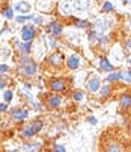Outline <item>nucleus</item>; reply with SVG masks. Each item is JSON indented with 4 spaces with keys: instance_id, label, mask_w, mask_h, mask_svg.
I'll return each instance as SVG.
<instances>
[{
    "instance_id": "36",
    "label": "nucleus",
    "mask_w": 131,
    "mask_h": 152,
    "mask_svg": "<svg viewBox=\"0 0 131 152\" xmlns=\"http://www.w3.org/2000/svg\"><path fill=\"white\" fill-rule=\"evenodd\" d=\"M128 1H131V0H125V3H128Z\"/></svg>"
},
{
    "instance_id": "32",
    "label": "nucleus",
    "mask_w": 131,
    "mask_h": 152,
    "mask_svg": "<svg viewBox=\"0 0 131 152\" xmlns=\"http://www.w3.org/2000/svg\"><path fill=\"white\" fill-rule=\"evenodd\" d=\"M0 88H1V89L4 88V80H1V84H0Z\"/></svg>"
},
{
    "instance_id": "8",
    "label": "nucleus",
    "mask_w": 131,
    "mask_h": 152,
    "mask_svg": "<svg viewBox=\"0 0 131 152\" xmlns=\"http://www.w3.org/2000/svg\"><path fill=\"white\" fill-rule=\"evenodd\" d=\"M87 87H88L89 90H92V92H96V90L100 89V80L97 79V77H93V79H91L88 81Z\"/></svg>"
},
{
    "instance_id": "24",
    "label": "nucleus",
    "mask_w": 131,
    "mask_h": 152,
    "mask_svg": "<svg viewBox=\"0 0 131 152\" xmlns=\"http://www.w3.org/2000/svg\"><path fill=\"white\" fill-rule=\"evenodd\" d=\"M74 99L76 100V101H81V100H83V93H81V92H76L74 94Z\"/></svg>"
},
{
    "instance_id": "27",
    "label": "nucleus",
    "mask_w": 131,
    "mask_h": 152,
    "mask_svg": "<svg viewBox=\"0 0 131 152\" xmlns=\"http://www.w3.org/2000/svg\"><path fill=\"white\" fill-rule=\"evenodd\" d=\"M0 70H1V73H4L7 70H8V67H7V66L4 64V63H1V67H0Z\"/></svg>"
},
{
    "instance_id": "28",
    "label": "nucleus",
    "mask_w": 131,
    "mask_h": 152,
    "mask_svg": "<svg viewBox=\"0 0 131 152\" xmlns=\"http://www.w3.org/2000/svg\"><path fill=\"white\" fill-rule=\"evenodd\" d=\"M55 151H60V152H66V148L63 146H57V148H55Z\"/></svg>"
},
{
    "instance_id": "31",
    "label": "nucleus",
    "mask_w": 131,
    "mask_h": 152,
    "mask_svg": "<svg viewBox=\"0 0 131 152\" xmlns=\"http://www.w3.org/2000/svg\"><path fill=\"white\" fill-rule=\"evenodd\" d=\"M41 21H42L41 17H34V24H41Z\"/></svg>"
},
{
    "instance_id": "17",
    "label": "nucleus",
    "mask_w": 131,
    "mask_h": 152,
    "mask_svg": "<svg viewBox=\"0 0 131 152\" xmlns=\"http://www.w3.org/2000/svg\"><path fill=\"white\" fill-rule=\"evenodd\" d=\"M30 18H34V17L31 16V14H29V16H20V17H16V21L17 23H24V21H28Z\"/></svg>"
},
{
    "instance_id": "30",
    "label": "nucleus",
    "mask_w": 131,
    "mask_h": 152,
    "mask_svg": "<svg viewBox=\"0 0 131 152\" xmlns=\"http://www.w3.org/2000/svg\"><path fill=\"white\" fill-rule=\"evenodd\" d=\"M109 151H121V148H118L117 146H111L110 148H109Z\"/></svg>"
},
{
    "instance_id": "2",
    "label": "nucleus",
    "mask_w": 131,
    "mask_h": 152,
    "mask_svg": "<svg viewBox=\"0 0 131 152\" xmlns=\"http://www.w3.org/2000/svg\"><path fill=\"white\" fill-rule=\"evenodd\" d=\"M41 129H42V122H41V121H35L34 123H31L30 126H28V129H26V130H24L23 136H24V138H30V136H33L34 134H37Z\"/></svg>"
},
{
    "instance_id": "11",
    "label": "nucleus",
    "mask_w": 131,
    "mask_h": 152,
    "mask_svg": "<svg viewBox=\"0 0 131 152\" xmlns=\"http://www.w3.org/2000/svg\"><path fill=\"white\" fill-rule=\"evenodd\" d=\"M125 76H123V73L118 72V73H110V75L106 77V80L108 81H115V80H119V79H123Z\"/></svg>"
},
{
    "instance_id": "4",
    "label": "nucleus",
    "mask_w": 131,
    "mask_h": 152,
    "mask_svg": "<svg viewBox=\"0 0 131 152\" xmlns=\"http://www.w3.org/2000/svg\"><path fill=\"white\" fill-rule=\"evenodd\" d=\"M35 33H34V29L30 28V26H24L23 28V40L24 41H31L34 38Z\"/></svg>"
},
{
    "instance_id": "10",
    "label": "nucleus",
    "mask_w": 131,
    "mask_h": 152,
    "mask_svg": "<svg viewBox=\"0 0 131 152\" xmlns=\"http://www.w3.org/2000/svg\"><path fill=\"white\" fill-rule=\"evenodd\" d=\"M51 88L54 90H63L64 89V83L62 80H54V81H51Z\"/></svg>"
},
{
    "instance_id": "6",
    "label": "nucleus",
    "mask_w": 131,
    "mask_h": 152,
    "mask_svg": "<svg viewBox=\"0 0 131 152\" xmlns=\"http://www.w3.org/2000/svg\"><path fill=\"white\" fill-rule=\"evenodd\" d=\"M14 9L20 13H28L30 11V4L26 3V1H18V3L14 4Z\"/></svg>"
},
{
    "instance_id": "13",
    "label": "nucleus",
    "mask_w": 131,
    "mask_h": 152,
    "mask_svg": "<svg viewBox=\"0 0 131 152\" xmlns=\"http://www.w3.org/2000/svg\"><path fill=\"white\" fill-rule=\"evenodd\" d=\"M121 105H122L123 107L131 106V97L127 96V94H123L122 99H121Z\"/></svg>"
},
{
    "instance_id": "29",
    "label": "nucleus",
    "mask_w": 131,
    "mask_h": 152,
    "mask_svg": "<svg viewBox=\"0 0 131 152\" xmlns=\"http://www.w3.org/2000/svg\"><path fill=\"white\" fill-rule=\"evenodd\" d=\"M0 110H1V113H4L7 110V105L5 104H0Z\"/></svg>"
},
{
    "instance_id": "19",
    "label": "nucleus",
    "mask_w": 131,
    "mask_h": 152,
    "mask_svg": "<svg viewBox=\"0 0 131 152\" xmlns=\"http://www.w3.org/2000/svg\"><path fill=\"white\" fill-rule=\"evenodd\" d=\"M3 16H4V17H7V18H12V17H13V9H11V8L4 9Z\"/></svg>"
},
{
    "instance_id": "9",
    "label": "nucleus",
    "mask_w": 131,
    "mask_h": 152,
    "mask_svg": "<svg viewBox=\"0 0 131 152\" xmlns=\"http://www.w3.org/2000/svg\"><path fill=\"white\" fill-rule=\"evenodd\" d=\"M100 67L102 68L104 71H111L113 70V66L110 64V62H109L106 58H102V59L100 60Z\"/></svg>"
},
{
    "instance_id": "16",
    "label": "nucleus",
    "mask_w": 131,
    "mask_h": 152,
    "mask_svg": "<svg viewBox=\"0 0 131 152\" xmlns=\"http://www.w3.org/2000/svg\"><path fill=\"white\" fill-rule=\"evenodd\" d=\"M30 42L29 41H25V43L24 45H20V49L23 50V53L24 54H28V53H30Z\"/></svg>"
},
{
    "instance_id": "22",
    "label": "nucleus",
    "mask_w": 131,
    "mask_h": 152,
    "mask_svg": "<svg viewBox=\"0 0 131 152\" xmlns=\"http://www.w3.org/2000/svg\"><path fill=\"white\" fill-rule=\"evenodd\" d=\"M102 11H104V12H110V11H113V4L109 3V1H106V3L104 4V7H102Z\"/></svg>"
},
{
    "instance_id": "25",
    "label": "nucleus",
    "mask_w": 131,
    "mask_h": 152,
    "mask_svg": "<svg viewBox=\"0 0 131 152\" xmlns=\"http://www.w3.org/2000/svg\"><path fill=\"white\" fill-rule=\"evenodd\" d=\"M76 25L77 26H81V28H85V26L88 25V23H85L84 20H77L76 21Z\"/></svg>"
},
{
    "instance_id": "20",
    "label": "nucleus",
    "mask_w": 131,
    "mask_h": 152,
    "mask_svg": "<svg viewBox=\"0 0 131 152\" xmlns=\"http://www.w3.org/2000/svg\"><path fill=\"white\" fill-rule=\"evenodd\" d=\"M60 59H62V56H58V55H53L51 58H50V63L51 64H59V62H60Z\"/></svg>"
},
{
    "instance_id": "5",
    "label": "nucleus",
    "mask_w": 131,
    "mask_h": 152,
    "mask_svg": "<svg viewBox=\"0 0 131 152\" xmlns=\"http://www.w3.org/2000/svg\"><path fill=\"white\" fill-rule=\"evenodd\" d=\"M28 114H29V112L26 109H16V110H13V113H12V118L20 121V119L28 118Z\"/></svg>"
},
{
    "instance_id": "18",
    "label": "nucleus",
    "mask_w": 131,
    "mask_h": 152,
    "mask_svg": "<svg viewBox=\"0 0 131 152\" xmlns=\"http://www.w3.org/2000/svg\"><path fill=\"white\" fill-rule=\"evenodd\" d=\"M110 93V87H108V85H105V87H102L101 88V92H100V94L102 97H106Z\"/></svg>"
},
{
    "instance_id": "35",
    "label": "nucleus",
    "mask_w": 131,
    "mask_h": 152,
    "mask_svg": "<svg viewBox=\"0 0 131 152\" xmlns=\"http://www.w3.org/2000/svg\"><path fill=\"white\" fill-rule=\"evenodd\" d=\"M128 80L131 81V72H128Z\"/></svg>"
},
{
    "instance_id": "23",
    "label": "nucleus",
    "mask_w": 131,
    "mask_h": 152,
    "mask_svg": "<svg viewBox=\"0 0 131 152\" xmlns=\"http://www.w3.org/2000/svg\"><path fill=\"white\" fill-rule=\"evenodd\" d=\"M9 56V49H1V59H7Z\"/></svg>"
},
{
    "instance_id": "1",
    "label": "nucleus",
    "mask_w": 131,
    "mask_h": 152,
    "mask_svg": "<svg viewBox=\"0 0 131 152\" xmlns=\"http://www.w3.org/2000/svg\"><path fill=\"white\" fill-rule=\"evenodd\" d=\"M21 64H23V67H24L23 70H21V72H23L24 75H33V73H35V71H37V66L31 62V60H28L25 56L21 59Z\"/></svg>"
},
{
    "instance_id": "14",
    "label": "nucleus",
    "mask_w": 131,
    "mask_h": 152,
    "mask_svg": "<svg viewBox=\"0 0 131 152\" xmlns=\"http://www.w3.org/2000/svg\"><path fill=\"white\" fill-rule=\"evenodd\" d=\"M40 149V144L33 143V144H25L23 147V151H38Z\"/></svg>"
},
{
    "instance_id": "15",
    "label": "nucleus",
    "mask_w": 131,
    "mask_h": 152,
    "mask_svg": "<svg viewBox=\"0 0 131 152\" xmlns=\"http://www.w3.org/2000/svg\"><path fill=\"white\" fill-rule=\"evenodd\" d=\"M51 31L55 34V36H60V34H62V26L55 24V23H53L51 24Z\"/></svg>"
},
{
    "instance_id": "7",
    "label": "nucleus",
    "mask_w": 131,
    "mask_h": 152,
    "mask_svg": "<svg viewBox=\"0 0 131 152\" xmlns=\"http://www.w3.org/2000/svg\"><path fill=\"white\" fill-rule=\"evenodd\" d=\"M67 64H68L70 68H72V70H76V68L80 66V58L77 55H71L68 58V62H67Z\"/></svg>"
},
{
    "instance_id": "21",
    "label": "nucleus",
    "mask_w": 131,
    "mask_h": 152,
    "mask_svg": "<svg viewBox=\"0 0 131 152\" xmlns=\"http://www.w3.org/2000/svg\"><path fill=\"white\" fill-rule=\"evenodd\" d=\"M3 99L5 100L7 102L11 101V100H12V92H11V90H5V92L3 93Z\"/></svg>"
},
{
    "instance_id": "34",
    "label": "nucleus",
    "mask_w": 131,
    "mask_h": 152,
    "mask_svg": "<svg viewBox=\"0 0 131 152\" xmlns=\"http://www.w3.org/2000/svg\"><path fill=\"white\" fill-rule=\"evenodd\" d=\"M127 47H131V41H128L127 42Z\"/></svg>"
},
{
    "instance_id": "33",
    "label": "nucleus",
    "mask_w": 131,
    "mask_h": 152,
    "mask_svg": "<svg viewBox=\"0 0 131 152\" xmlns=\"http://www.w3.org/2000/svg\"><path fill=\"white\" fill-rule=\"evenodd\" d=\"M91 122H92V123H96V118H93V117H92V118H91Z\"/></svg>"
},
{
    "instance_id": "3",
    "label": "nucleus",
    "mask_w": 131,
    "mask_h": 152,
    "mask_svg": "<svg viewBox=\"0 0 131 152\" xmlns=\"http://www.w3.org/2000/svg\"><path fill=\"white\" fill-rule=\"evenodd\" d=\"M89 7V0H75L74 8L77 12H85Z\"/></svg>"
},
{
    "instance_id": "12",
    "label": "nucleus",
    "mask_w": 131,
    "mask_h": 152,
    "mask_svg": "<svg viewBox=\"0 0 131 152\" xmlns=\"http://www.w3.org/2000/svg\"><path fill=\"white\" fill-rule=\"evenodd\" d=\"M48 104H50L51 107H57L60 105V99L58 96H51L50 99H48Z\"/></svg>"
},
{
    "instance_id": "37",
    "label": "nucleus",
    "mask_w": 131,
    "mask_h": 152,
    "mask_svg": "<svg viewBox=\"0 0 131 152\" xmlns=\"http://www.w3.org/2000/svg\"><path fill=\"white\" fill-rule=\"evenodd\" d=\"M130 64H131V59H130Z\"/></svg>"
},
{
    "instance_id": "26",
    "label": "nucleus",
    "mask_w": 131,
    "mask_h": 152,
    "mask_svg": "<svg viewBox=\"0 0 131 152\" xmlns=\"http://www.w3.org/2000/svg\"><path fill=\"white\" fill-rule=\"evenodd\" d=\"M62 8L64 9V11H70V4L68 3H63L62 4Z\"/></svg>"
}]
</instances>
